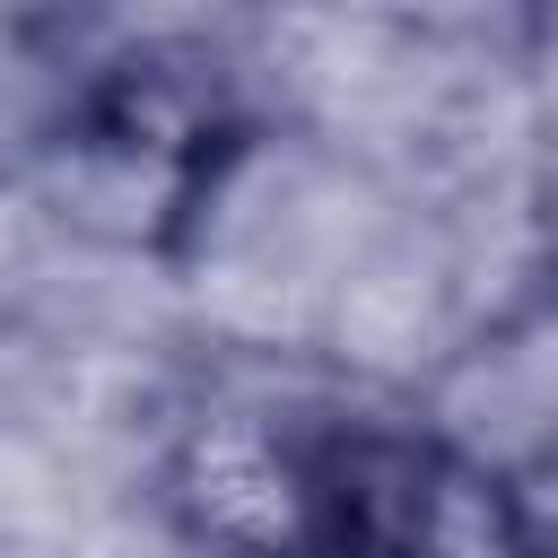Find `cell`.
<instances>
[{"mask_svg":"<svg viewBox=\"0 0 558 558\" xmlns=\"http://www.w3.org/2000/svg\"><path fill=\"white\" fill-rule=\"evenodd\" d=\"M532 201H541V262L558 288V61L541 78V131H532Z\"/></svg>","mask_w":558,"mask_h":558,"instance_id":"277c9868","label":"cell"},{"mask_svg":"<svg viewBox=\"0 0 558 558\" xmlns=\"http://www.w3.org/2000/svg\"><path fill=\"white\" fill-rule=\"evenodd\" d=\"M253 122L235 78L192 44H131L61 96L44 131V183L61 227L113 253H174L227 192Z\"/></svg>","mask_w":558,"mask_h":558,"instance_id":"7a4b0ae2","label":"cell"},{"mask_svg":"<svg viewBox=\"0 0 558 558\" xmlns=\"http://www.w3.org/2000/svg\"><path fill=\"white\" fill-rule=\"evenodd\" d=\"M157 506L192 558H445L480 480L436 418L209 401L166 436Z\"/></svg>","mask_w":558,"mask_h":558,"instance_id":"6da1fadb","label":"cell"},{"mask_svg":"<svg viewBox=\"0 0 558 558\" xmlns=\"http://www.w3.org/2000/svg\"><path fill=\"white\" fill-rule=\"evenodd\" d=\"M471 480H480V532L497 558H558V427L506 445Z\"/></svg>","mask_w":558,"mask_h":558,"instance_id":"3957f363","label":"cell"}]
</instances>
